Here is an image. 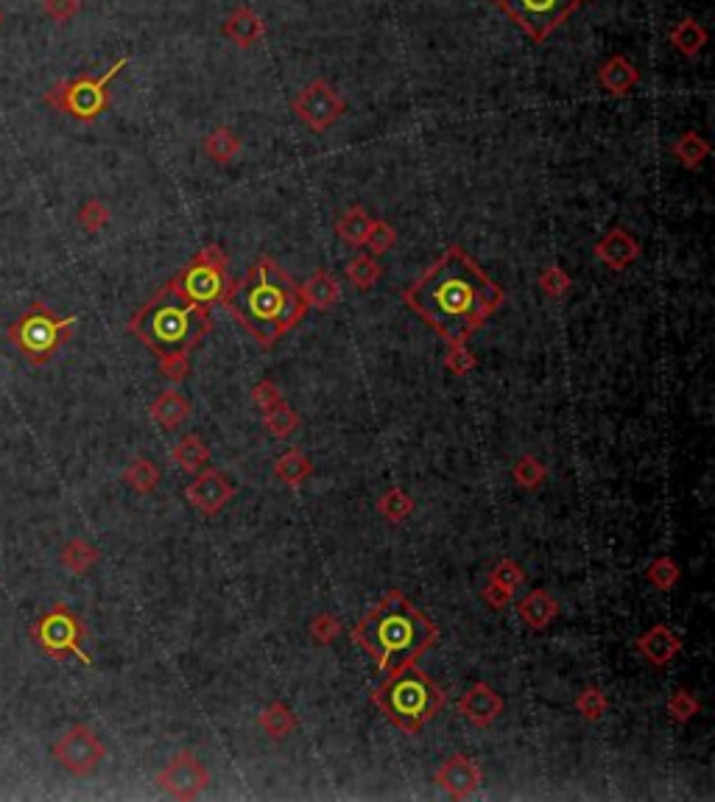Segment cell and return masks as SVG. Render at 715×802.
<instances>
[{"instance_id": "cell-7", "label": "cell", "mask_w": 715, "mask_h": 802, "mask_svg": "<svg viewBox=\"0 0 715 802\" xmlns=\"http://www.w3.org/2000/svg\"><path fill=\"white\" fill-rule=\"evenodd\" d=\"M129 65V56H121L118 62H112V68H107L101 76H90V73H81L76 79H65V82H56L48 93H45V104L56 112H65L68 118L79 123H93L98 121L109 107V84L112 79Z\"/></svg>"}, {"instance_id": "cell-6", "label": "cell", "mask_w": 715, "mask_h": 802, "mask_svg": "<svg viewBox=\"0 0 715 802\" xmlns=\"http://www.w3.org/2000/svg\"><path fill=\"white\" fill-rule=\"evenodd\" d=\"M76 325V316H56L45 302H31L26 313H20V319L9 325L6 341L31 367H45L68 344Z\"/></svg>"}, {"instance_id": "cell-27", "label": "cell", "mask_w": 715, "mask_h": 802, "mask_svg": "<svg viewBox=\"0 0 715 802\" xmlns=\"http://www.w3.org/2000/svg\"><path fill=\"white\" fill-rule=\"evenodd\" d=\"M204 154L213 160V163H230L232 157L241 151V140L232 132L230 126H218L216 132H210L207 140L202 143Z\"/></svg>"}, {"instance_id": "cell-41", "label": "cell", "mask_w": 715, "mask_h": 802, "mask_svg": "<svg viewBox=\"0 0 715 802\" xmlns=\"http://www.w3.org/2000/svg\"><path fill=\"white\" fill-rule=\"evenodd\" d=\"M576 710H579L587 721H598L604 713H607V696L601 694L598 688H587V691L576 699Z\"/></svg>"}, {"instance_id": "cell-39", "label": "cell", "mask_w": 715, "mask_h": 802, "mask_svg": "<svg viewBox=\"0 0 715 802\" xmlns=\"http://www.w3.org/2000/svg\"><path fill=\"white\" fill-rule=\"evenodd\" d=\"M648 582L654 587H660V590H671V587L679 582V568H676L674 559L668 557H660L654 559V565L646 571Z\"/></svg>"}, {"instance_id": "cell-42", "label": "cell", "mask_w": 715, "mask_h": 802, "mask_svg": "<svg viewBox=\"0 0 715 802\" xmlns=\"http://www.w3.org/2000/svg\"><path fill=\"white\" fill-rule=\"evenodd\" d=\"M523 579H526V573H523L520 565H514L512 559H503V562H498V565H495V571H492V576H489V582L506 587V590H512V593H514V587L523 585Z\"/></svg>"}, {"instance_id": "cell-21", "label": "cell", "mask_w": 715, "mask_h": 802, "mask_svg": "<svg viewBox=\"0 0 715 802\" xmlns=\"http://www.w3.org/2000/svg\"><path fill=\"white\" fill-rule=\"evenodd\" d=\"M517 612L531 629H545L556 618L559 604L548 590H531L526 599L517 604Z\"/></svg>"}, {"instance_id": "cell-38", "label": "cell", "mask_w": 715, "mask_h": 802, "mask_svg": "<svg viewBox=\"0 0 715 802\" xmlns=\"http://www.w3.org/2000/svg\"><path fill=\"white\" fill-rule=\"evenodd\" d=\"M514 481L526 490H534L537 484L545 481V464L537 462L534 456H523L520 462L514 464Z\"/></svg>"}, {"instance_id": "cell-16", "label": "cell", "mask_w": 715, "mask_h": 802, "mask_svg": "<svg viewBox=\"0 0 715 802\" xmlns=\"http://www.w3.org/2000/svg\"><path fill=\"white\" fill-rule=\"evenodd\" d=\"M459 713L478 727H486L503 713V699L486 682H475L473 688H467V694L459 699Z\"/></svg>"}, {"instance_id": "cell-23", "label": "cell", "mask_w": 715, "mask_h": 802, "mask_svg": "<svg viewBox=\"0 0 715 802\" xmlns=\"http://www.w3.org/2000/svg\"><path fill=\"white\" fill-rule=\"evenodd\" d=\"M98 559H101L98 548L93 543H87V540H81V537L68 540V543L62 545V551H59V562L70 573H76V576H84L87 571H93V565Z\"/></svg>"}, {"instance_id": "cell-4", "label": "cell", "mask_w": 715, "mask_h": 802, "mask_svg": "<svg viewBox=\"0 0 715 802\" xmlns=\"http://www.w3.org/2000/svg\"><path fill=\"white\" fill-rule=\"evenodd\" d=\"M129 330L146 347L162 358V372L171 381H182L188 375V350L210 330V313L202 305L190 302L174 288H162L160 294L143 305L129 322Z\"/></svg>"}, {"instance_id": "cell-13", "label": "cell", "mask_w": 715, "mask_h": 802, "mask_svg": "<svg viewBox=\"0 0 715 802\" xmlns=\"http://www.w3.org/2000/svg\"><path fill=\"white\" fill-rule=\"evenodd\" d=\"M207 780H210L207 769L190 752H179L157 777L160 789L168 791L176 800H193L207 786Z\"/></svg>"}, {"instance_id": "cell-47", "label": "cell", "mask_w": 715, "mask_h": 802, "mask_svg": "<svg viewBox=\"0 0 715 802\" xmlns=\"http://www.w3.org/2000/svg\"><path fill=\"white\" fill-rule=\"evenodd\" d=\"M252 397H255V403L260 408H263V411L274 406V403H280V400H283V397H280V389H277V386H274L271 381L257 383L255 392H252Z\"/></svg>"}, {"instance_id": "cell-20", "label": "cell", "mask_w": 715, "mask_h": 802, "mask_svg": "<svg viewBox=\"0 0 715 802\" xmlns=\"http://www.w3.org/2000/svg\"><path fill=\"white\" fill-rule=\"evenodd\" d=\"M637 82H640V73H637V68L626 59V56H612V59H607V62L601 65V70H598V84H601L607 93H612V96H626V93H632Z\"/></svg>"}, {"instance_id": "cell-5", "label": "cell", "mask_w": 715, "mask_h": 802, "mask_svg": "<svg viewBox=\"0 0 715 802\" xmlns=\"http://www.w3.org/2000/svg\"><path fill=\"white\" fill-rule=\"evenodd\" d=\"M372 702L386 713V719L394 727L405 733H417L419 727H425L442 710L445 696L428 674H422L414 666H405L389 674L386 685H380L372 694Z\"/></svg>"}, {"instance_id": "cell-11", "label": "cell", "mask_w": 715, "mask_h": 802, "mask_svg": "<svg viewBox=\"0 0 715 802\" xmlns=\"http://www.w3.org/2000/svg\"><path fill=\"white\" fill-rule=\"evenodd\" d=\"M294 112L313 132H327L347 112V104L324 79H316L299 90V96L294 98Z\"/></svg>"}, {"instance_id": "cell-50", "label": "cell", "mask_w": 715, "mask_h": 802, "mask_svg": "<svg viewBox=\"0 0 715 802\" xmlns=\"http://www.w3.org/2000/svg\"><path fill=\"white\" fill-rule=\"evenodd\" d=\"M0 28H3V9H0Z\"/></svg>"}, {"instance_id": "cell-17", "label": "cell", "mask_w": 715, "mask_h": 802, "mask_svg": "<svg viewBox=\"0 0 715 802\" xmlns=\"http://www.w3.org/2000/svg\"><path fill=\"white\" fill-rule=\"evenodd\" d=\"M637 255H640V246H637L635 238H632L626 230H621V227L609 230L607 235L598 241V246H595V258L604 260L609 269H615V272L626 269Z\"/></svg>"}, {"instance_id": "cell-48", "label": "cell", "mask_w": 715, "mask_h": 802, "mask_svg": "<svg viewBox=\"0 0 715 802\" xmlns=\"http://www.w3.org/2000/svg\"><path fill=\"white\" fill-rule=\"evenodd\" d=\"M196 260H202V263H207V266H216V269H227V263H230L227 252H224V249L216 244L204 246L202 252L196 255Z\"/></svg>"}, {"instance_id": "cell-34", "label": "cell", "mask_w": 715, "mask_h": 802, "mask_svg": "<svg viewBox=\"0 0 715 802\" xmlns=\"http://www.w3.org/2000/svg\"><path fill=\"white\" fill-rule=\"evenodd\" d=\"M297 425H299L297 411H291V406H288L285 400L266 408V428H269L274 436L285 439V436H291L297 431Z\"/></svg>"}, {"instance_id": "cell-18", "label": "cell", "mask_w": 715, "mask_h": 802, "mask_svg": "<svg viewBox=\"0 0 715 802\" xmlns=\"http://www.w3.org/2000/svg\"><path fill=\"white\" fill-rule=\"evenodd\" d=\"M221 34H224L227 40L235 42L238 48H249V45H255L257 40H263L266 26H263V20H260V14H257L255 9L238 6V9L224 20Z\"/></svg>"}, {"instance_id": "cell-2", "label": "cell", "mask_w": 715, "mask_h": 802, "mask_svg": "<svg viewBox=\"0 0 715 802\" xmlns=\"http://www.w3.org/2000/svg\"><path fill=\"white\" fill-rule=\"evenodd\" d=\"M224 302L263 347H274L308 313L302 288L271 258L257 260L252 274L235 283Z\"/></svg>"}, {"instance_id": "cell-37", "label": "cell", "mask_w": 715, "mask_h": 802, "mask_svg": "<svg viewBox=\"0 0 715 802\" xmlns=\"http://www.w3.org/2000/svg\"><path fill=\"white\" fill-rule=\"evenodd\" d=\"M378 509L383 512V515L389 517V520H394V523H397V520H405V517L414 512V501H411V498H408L405 492L389 490L386 495H383V498H380Z\"/></svg>"}, {"instance_id": "cell-30", "label": "cell", "mask_w": 715, "mask_h": 802, "mask_svg": "<svg viewBox=\"0 0 715 802\" xmlns=\"http://www.w3.org/2000/svg\"><path fill=\"white\" fill-rule=\"evenodd\" d=\"M123 481L135 492H140V495H149L160 484V470H157V464L151 462V459L140 456V459H135V462L126 467Z\"/></svg>"}, {"instance_id": "cell-43", "label": "cell", "mask_w": 715, "mask_h": 802, "mask_svg": "<svg viewBox=\"0 0 715 802\" xmlns=\"http://www.w3.org/2000/svg\"><path fill=\"white\" fill-rule=\"evenodd\" d=\"M570 277H567L562 269H556V266H551V269H545V272L540 274V288L548 294V297H565L567 291H570Z\"/></svg>"}, {"instance_id": "cell-44", "label": "cell", "mask_w": 715, "mask_h": 802, "mask_svg": "<svg viewBox=\"0 0 715 802\" xmlns=\"http://www.w3.org/2000/svg\"><path fill=\"white\" fill-rule=\"evenodd\" d=\"M668 713H671L676 721H688L699 713V702H696L688 691L679 688V691L668 699Z\"/></svg>"}, {"instance_id": "cell-28", "label": "cell", "mask_w": 715, "mask_h": 802, "mask_svg": "<svg viewBox=\"0 0 715 802\" xmlns=\"http://www.w3.org/2000/svg\"><path fill=\"white\" fill-rule=\"evenodd\" d=\"M274 473H277L280 481L291 484V487H297V484H302L305 478L311 476L313 464H311V459L305 456V453H299V450H288L285 456L277 459V464H274Z\"/></svg>"}, {"instance_id": "cell-15", "label": "cell", "mask_w": 715, "mask_h": 802, "mask_svg": "<svg viewBox=\"0 0 715 802\" xmlns=\"http://www.w3.org/2000/svg\"><path fill=\"white\" fill-rule=\"evenodd\" d=\"M436 783H439L450 797L464 800V797H470V794L478 789V783H481V769H478L470 758L453 755V758L447 763H442V769L436 772Z\"/></svg>"}, {"instance_id": "cell-29", "label": "cell", "mask_w": 715, "mask_h": 802, "mask_svg": "<svg viewBox=\"0 0 715 802\" xmlns=\"http://www.w3.org/2000/svg\"><path fill=\"white\" fill-rule=\"evenodd\" d=\"M369 227H372V218L366 216L364 207H350L344 216L338 218V238L350 246H364Z\"/></svg>"}, {"instance_id": "cell-10", "label": "cell", "mask_w": 715, "mask_h": 802, "mask_svg": "<svg viewBox=\"0 0 715 802\" xmlns=\"http://www.w3.org/2000/svg\"><path fill=\"white\" fill-rule=\"evenodd\" d=\"M107 755V747L87 724H73L68 733L54 744L56 763L76 777L93 775Z\"/></svg>"}, {"instance_id": "cell-12", "label": "cell", "mask_w": 715, "mask_h": 802, "mask_svg": "<svg viewBox=\"0 0 715 802\" xmlns=\"http://www.w3.org/2000/svg\"><path fill=\"white\" fill-rule=\"evenodd\" d=\"M174 288L188 297L196 305H213V302H224L230 294V283H227V269H216V266H207L202 260L193 258L190 266H185L182 272L174 277Z\"/></svg>"}, {"instance_id": "cell-19", "label": "cell", "mask_w": 715, "mask_h": 802, "mask_svg": "<svg viewBox=\"0 0 715 802\" xmlns=\"http://www.w3.org/2000/svg\"><path fill=\"white\" fill-rule=\"evenodd\" d=\"M637 649H640V654L646 657L648 663H654V666H665V663H671L676 654H679V649H682V640L676 638L668 626L657 624L654 629H648L643 638L637 640Z\"/></svg>"}, {"instance_id": "cell-1", "label": "cell", "mask_w": 715, "mask_h": 802, "mask_svg": "<svg viewBox=\"0 0 715 802\" xmlns=\"http://www.w3.org/2000/svg\"><path fill=\"white\" fill-rule=\"evenodd\" d=\"M503 302V288L492 283L461 246L442 258L405 291V305L422 316L450 344H464Z\"/></svg>"}, {"instance_id": "cell-49", "label": "cell", "mask_w": 715, "mask_h": 802, "mask_svg": "<svg viewBox=\"0 0 715 802\" xmlns=\"http://www.w3.org/2000/svg\"><path fill=\"white\" fill-rule=\"evenodd\" d=\"M484 599L489 607H495V610H500V607H506L509 601H512V590H506V587L495 585V582H489L484 590Z\"/></svg>"}, {"instance_id": "cell-9", "label": "cell", "mask_w": 715, "mask_h": 802, "mask_svg": "<svg viewBox=\"0 0 715 802\" xmlns=\"http://www.w3.org/2000/svg\"><path fill=\"white\" fill-rule=\"evenodd\" d=\"M531 40H545L584 0H495Z\"/></svg>"}, {"instance_id": "cell-22", "label": "cell", "mask_w": 715, "mask_h": 802, "mask_svg": "<svg viewBox=\"0 0 715 802\" xmlns=\"http://www.w3.org/2000/svg\"><path fill=\"white\" fill-rule=\"evenodd\" d=\"M190 414V400L182 392H162L154 403H151V417L162 425L165 431L176 428L179 422L188 420Z\"/></svg>"}, {"instance_id": "cell-33", "label": "cell", "mask_w": 715, "mask_h": 802, "mask_svg": "<svg viewBox=\"0 0 715 802\" xmlns=\"http://www.w3.org/2000/svg\"><path fill=\"white\" fill-rule=\"evenodd\" d=\"M260 727L269 735H274V738H285L288 733H294L297 719H294V713L288 707L274 702V705H269L260 713Z\"/></svg>"}, {"instance_id": "cell-36", "label": "cell", "mask_w": 715, "mask_h": 802, "mask_svg": "<svg viewBox=\"0 0 715 802\" xmlns=\"http://www.w3.org/2000/svg\"><path fill=\"white\" fill-rule=\"evenodd\" d=\"M394 241H397V232L392 230L389 221H372V227L366 232L364 244L369 246L372 255H386V252L394 246Z\"/></svg>"}, {"instance_id": "cell-31", "label": "cell", "mask_w": 715, "mask_h": 802, "mask_svg": "<svg viewBox=\"0 0 715 802\" xmlns=\"http://www.w3.org/2000/svg\"><path fill=\"white\" fill-rule=\"evenodd\" d=\"M344 272H347V280H350L358 291H369V288L375 286L380 277H383V269H380V263L372 258V255H358V258H352Z\"/></svg>"}, {"instance_id": "cell-26", "label": "cell", "mask_w": 715, "mask_h": 802, "mask_svg": "<svg viewBox=\"0 0 715 802\" xmlns=\"http://www.w3.org/2000/svg\"><path fill=\"white\" fill-rule=\"evenodd\" d=\"M174 462L188 470V473H199L210 462V450L202 442V436L188 434L185 439H179V445L174 448Z\"/></svg>"}, {"instance_id": "cell-32", "label": "cell", "mask_w": 715, "mask_h": 802, "mask_svg": "<svg viewBox=\"0 0 715 802\" xmlns=\"http://www.w3.org/2000/svg\"><path fill=\"white\" fill-rule=\"evenodd\" d=\"M674 154L679 157V163L685 165V168H696V165H702L704 157L710 154V143H707L702 135H696V132H685V135L674 143Z\"/></svg>"}, {"instance_id": "cell-25", "label": "cell", "mask_w": 715, "mask_h": 802, "mask_svg": "<svg viewBox=\"0 0 715 802\" xmlns=\"http://www.w3.org/2000/svg\"><path fill=\"white\" fill-rule=\"evenodd\" d=\"M668 37H671V42H674V48L679 54L696 56L704 48V42H707V31H704L702 23H696V20L685 17V20H679V23L671 28Z\"/></svg>"}, {"instance_id": "cell-3", "label": "cell", "mask_w": 715, "mask_h": 802, "mask_svg": "<svg viewBox=\"0 0 715 802\" xmlns=\"http://www.w3.org/2000/svg\"><path fill=\"white\" fill-rule=\"evenodd\" d=\"M352 640L364 646L380 674H394L414 666L436 640V624L419 612L403 593H386L352 629Z\"/></svg>"}, {"instance_id": "cell-24", "label": "cell", "mask_w": 715, "mask_h": 802, "mask_svg": "<svg viewBox=\"0 0 715 802\" xmlns=\"http://www.w3.org/2000/svg\"><path fill=\"white\" fill-rule=\"evenodd\" d=\"M302 294H305V300H308V305H313V308H322V311H327V308H333L338 302V283L336 277L330 272H324V269H319V272L313 274L311 280L302 286Z\"/></svg>"}, {"instance_id": "cell-45", "label": "cell", "mask_w": 715, "mask_h": 802, "mask_svg": "<svg viewBox=\"0 0 715 802\" xmlns=\"http://www.w3.org/2000/svg\"><path fill=\"white\" fill-rule=\"evenodd\" d=\"M445 367L456 375H467L475 367V355L464 347V344H450L445 355Z\"/></svg>"}, {"instance_id": "cell-46", "label": "cell", "mask_w": 715, "mask_h": 802, "mask_svg": "<svg viewBox=\"0 0 715 802\" xmlns=\"http://www.w3.org/2000/svg\"><path fill=\"white\" fill-rule=\"evenodd\" d=\"M338 618L336 615H327V612H322V615H316L311 621V635L319 643H330V640L336 638L338 635Z\"/></svg>"}, {"instance_id": "cell-40", "label": "cell", "mask_w": 715, "mask_h": 802, "mask_svg": "<svg viewBox=\"0 0 715 802\" xmlns=\"http://www.w3.org/2000/svg\"><path fill=\"white\" fill-rule=\"evenodd\" d=\"M42 12L56 26H68L70 20L81 12V0H42Z\"/></svg>"}, {"instance_id": "cell-14", "label": "cell", "mask_w": 715, "mask_h": 802, "mask_svg": "<svg viewBox=\"0 0 715 802\" xmlns=\"http://www.w3.org/2000/svg\"><path fill=\"white\" fill-rule=\"evenodd\" d=\"M232 495L235 490H232L230 478L221 476L218 470H199V476L193 478L188 487L190 503L204 515H216L218 509H224L232 501Z\"/></svg>"}, {"instance_id": "cell-35", "label": "cell", "mask_w": 715, "mask_h": 802, "mask_svg": "<svg viewBox=\"0 0 715 802\" xmlns=\"http://www.w3.org/2000/svg\"><path fill=\"white\" fill-rule=\"evenodd\" d=\"M76 221H79L81 230L90 232V235H95V232H101L109 224L107 204L98 202V199H87V202H84L79 207V213H76Z\"/></svg>"}, {"instance_id": "cell-8", "label": "cell", "mask_w": 715, "mask_h": 802, "mask_svg": "<svg viewBox=\"0 0 715 802\" xmlns=\"http://www.w3.org/2000/svg\"><path fill=\"white\" fill-rule=\"evenodd\" d=\"M31 640L45 657H51L56 663H62L68 657H79L84 666H93V657L81 649L84 624L68 604H54L51 610L42 612L31 626Z\"/></svg>"}]
</instances>
